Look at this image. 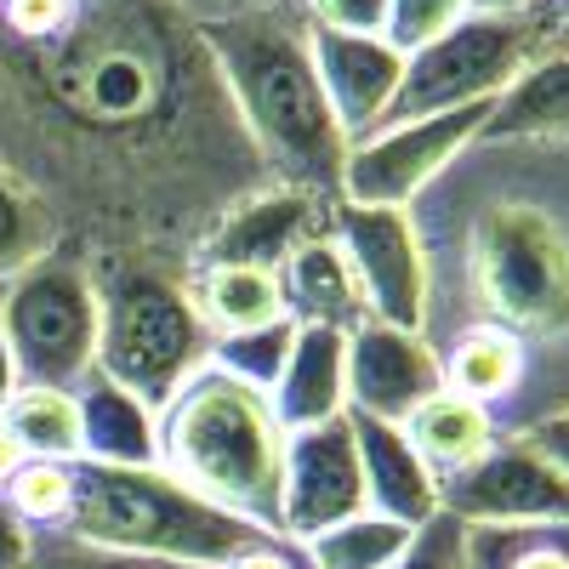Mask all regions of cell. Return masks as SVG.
Here are the masks:
<instances>
[{
    "instance_id": "cell-1",
    "label": "cell",
    "mask_w": 569,
    "mask_h": 569,
    "mask_svg": "<svg viewBox=\"0 0 569 569\" xmlns=\"http://www.w3.org/2000/svg\"><path fill=\"white\" fill-rule=\"evenodd\" d=\"M0 166L91 273L194 268L206 233L273 182L177 0H74L52 40L0 29Z\"/></svg>"
},
{
    "instance_id": "cell-9",
    "label": "cell",
    "mask_w": 569,
    "mask_h": 569,
    "mask_svg": "<svg viewBox=\"0 0 569 569\" xmlns=\"http://www.w3.org/2000/svg\"><path fill=\"white\" fill-rule=\"evenodd\" d=\"M330 233L348 251L370 319L399 330H427V251H421L416 217L399 206H337Z\"/></svg>"
},
{
    "instance_id": "cell-23",
    "label": "cell",
    "mask_w": 569,
    "mask_h": 569,
    "mask_svg": "<svg viewBox=\"0 0 569 569\" xmlns=\"http://www.w3.org/2000/svg\"><path fill=\"white\" fill-rule=\"evenodd\" d=\"M0 421L12 427V439L23 445L29 461H86V433H80V393L69 388H18L0 410Z\"/></svg>"
},
{
    "instance_id": "cell-33",
    "label": "cell",
    "mask_w": 569,
    "mask_h": 569,
    "mask_svg": "<svg viewBox=\"0 0 569 569\" xmlns=\"http://www.w3.org/2000/svg\"><path fill=\"white\" fill-rule=\"evenodd\" d=\"M74 18V0H0V29L12 40H52Z\"/></svg>"
},
{
    "instance_id": "cell-40",
    "label": "cell",
    "mask_w": 569,
    "mask_h": 569,
    "mask_svg": "<svg viewBox=\"0 0 569 569\" xmlns=\"http://www.w3.org/2000/svg\"><path fill=\"white\" fill-rule=\"evenodd\" d=\"M18 393V370H12V353H7V337H0V410H7V399Z\"/></svg>"
},
{
    "instance_id": "cell-5",
    "label": "cell",
    "mask_w": 569,
    "mask_h": 569,
    "mask_svg": "<svg viewBox=\"0 0 569 569\" xmlns=\"http://www.w3.org/2000/svg\"><path fill=\"white\" fill-rule=\"evenodd\" d=\"M63 536L103 552L200 563V569H222L251 541H262V530L200 501L194 490H182L166 467H103V461H74V507L63 518Z\"/></svg>"
},
{
    "instance_id": "cell-41",
    "label": "cell",
    "mask_w": 569,
    "mask_h": 569,
    "mask_svg": "<svg viewBox=\"0 0 569 569\" xmlns=\"http://www.w3.org/2000/svg\"><path fill=\"white\" fill-rule=\"evenodd\" d=\"M291 7H302V0H291Z\"/></svg>"
},
{
    "instance_id": "cell-19",
    "label": "cell",
    "mask_w": 569,
    "mask_h": 569,
    "mask_svg": "<svg viewBox=\"0 0 569 569\" xmlns=\"http://www.w3.org/2000/svg\"><path fill=\"white\" fill-rule=\"evenodd\" d=\"M80 393V433H86V461L103 467H160V421L149 405H137L126 388L91 370Z\"/></svg>"
},
{
    "instance_id": "cell-20",
    "label": "cell",
    "mask_w": 569,
    "mask_h": 569,
    "mask_svg": "<svg viewBox=\"0 0 569 569\" xmlns=\"http://www.w3.org/2000/svg\"><path fill=\"white\" fill-rule=\"evenodd\" d=\"M405 433H410V445H416V456L427 461V472L445 485V479H456V472H467L472 461H485L496 445H501V433H496V416L485 410V405H472V399H461V393H433L410 421H405Z\"/></svg>"
},
{
    "instance_id": "cell-4",
    "label": "cell",
    "mask_w": 569,
    "mask_h": 569,
    "mask_svg": "<svg viewBox=\"0 0 569 569\" xmlns=\"http://www.w3.org/2000/svg\"><path fill=\"white\" fill-rule=\"evenodd\" d=\"M160 467L200 501L233 512L240 525L279 536L284 490V421L273 399L222 365H200L160 405Z\"/></svg>"
},
{
    "instance_id": "cell-38",
    "label": "cell",
    "mask_w": 569,
    "mask_h": 569,
    "mask_svg": "<svg viewBox=\"0 0 569 569\" xmlns=\"http://www.w3.org/2000/svg\"><path fill=\"white\" fill-rule=\"evenodd\" d=\"M23 461H29V456H23V445L12 439V427L0 421V490H7V479H12V472H18Z\"/></svg>"
},
{
    "instance_id": "cell-28",
    "label": "cell",
    "mask_w": 569,
    "mask_h": 569,
    "mask_svg": "<svg viewBox=\"0 0 569 569\" xmlns=\"http://www.w3.org/2000/svg\"><path fill=\"white\" fill-rule=\"evenodd\" d=\"M291 342H297V319H273L262 330H240V337H217L211 342V365H222L228 376L273 393L284 359H291Z\"/></svg>"
},
{
    "instance_id": "cell-25",
    "label": "cell",
    "mask_w": 569,
    "mask_h": 569,
    "mask_svg": "<svg viewBox=\"0 0 569 569\" xmlns=\"http://www.w3.org/2000/svg\"><path fill=\"white\" fill-rule=\"evenodd\" d=\"M467 569H569V525H467Z\"/></svg>"
},
{
    "instance_id": "cell-2",
    "label": "cell",
    "mask_w": 569,
    "mask_h": 569,
    "mask_svg": "<svg viewBox=\"0 0 569 569\" xmlns=\"http://www.w3.org/2000/svg\"><path fill=\"white\" fill-rule=\"evenodd\" d=\"M427 251V342L496 325L569 337V142H472L410 206Z\"/></svg>"
},
{
    "instance_id": "cell-31",
    "label": "cell",
    "mask_w": 569,
    "mask_h": 569,
    "mask_svg": "<svg viewBox=\"0 0 569 569\" xmlns=\"http://www.w3.org/2000/svg\"><path fill=\"white\" fill-rule=\"evenodd\" d=\"M461 536H467L461 518L439 512V518H427V525L416 530L410 552H405L399 563H388V569H467V563H461Z\"/></svg>"
},
{
    "instance_id": "cell-10",
    "label": "cell",
    "mask_w": 569,
    "mask_h": 569,
    "mask_svg": "<svg viewBox=\"0 0 569 569\" xmlns=\"http://www.w3.org/2000/svg\"><path fill=\"white\" fill-rule=\"evenodd\" d=\"M370 512L365 501V467L348 416L302 427L284 439V490H279V536L313 541L325 530L348 525V518Z\"/></svg>"
},
{
    "instance_id": "cell-18",
    "label": "cell",
    "mask_w": 569,
    "mask_h": 569,
    "mask_svg": "<svg viewBox=\"0 0 569 569\" xmlns=\"http://www.w3.org/2000/svg\"><path fill=\"white\" fill-rule=\"evenodd\" d=\"M279 284H284V313L297 325H319V330H348L370 319L365 308V291L348 268V251L337 246V233H313V240L279 268Z\"/></svg>"
},
{
    "instance_id": "cell-11",
    "label": "cell",
    "mask_w": 569,
    "mask_h": 569,
    "mask_svg": "<svg viewBox=\"0 0 569 569\" xmlns=\"http://www.w3.org/2000/svg\"><path fill=\"white\" fill-rule=\"evenodd\" d=\"M439 512L461 525H569V479L525 439H501L485 461L439 485Z\"/></svg>"
},
{
    "instance_id": "cell-6",
    "label": "cell",
    "mask_w": 569,
    "mask_h": 569,
    "mask_svg": "<svg viewBox=\"0 0 569 569\" xmlns=\"http://www.w3.org/2000/svg\"><path fill=\"white\" fill-rule=\"evenodd\" d=\"M103 330H98V376L126 388L137 405H160L211 359V330L200 319L188 268L171 262H120L98 268Z\"/></svg>"
},
{
    "instance_id": "cell-15",
    "label": "cell",
    "mask_w": 569,
    "mask_h": 569,
    "mask_svg": "<svg viewBox=\"0 0 569 569\" xmlns=\"http://www.w3.org/2000/svg\"><path fill=\"white\" fill-rule=\"evenodd\" d=\"M348 427H353V445H359L370 512L393 518V525H405V530H421L427 518H439V479L416 456L405 427L370 421V416H348Z\"/></svg>"
},
{
    "instance_id": "cell-22",
    "label": "cell",
    "mask_w": 569,
    "mask_h": 569,
    "mask_svg": "<svg viewBox=\"0 0 569 569\" xmlns=\"http://www.w3.org/2000/svg\"><path fill=\"white\" fill-rule=\"evenodd\" d=\"M188 284H194V302L211 337H240V330H262L284 313V284L279 273L262 268H228V262H200L188 268Z\"/></svg>"
},
{
    "instance_id": "cell-37",
    "label": "cell",
    "mask_w": 569,
    "mask_h": 569,
    "mask_svg": "<svg viewBox=\"0 0 569 569\" xmlns=\"http://www.w3.org/2000/svg\"><path fill=\"white\" fill-rule=\"evenodd\" d=\"M525 445H536V450L563 472V479H569V410H563V416H552V421H541L536 433H525Z\"/></svg>"
},
{
    "instance_id": "cell-14",
    "label": "cell",
    "mask_w": 569,
    "mask_h": 569,
    "mask_svg": "<svg viewBox=\"0 0 569 569\" xmlns=\"http://www.w3.org/2000/svg\"><path fill=\"white\" fill-rule=\"evenodd\" d=\"M330 211L337 206H325L313 194H297V188H257V194H246L240 206H233L211 233H206V246L194 257L200 262H228V268H262V273H279L284 262H291L313 233L330 228Z\"/></svg>"
},
{
    "instance_id": "cell-24",
    "label": "cell",
    "mask_w": 569,
    "mask_h": 569,
    "mask_svg": "<svg viewBox=\"0 0 569 569\" xmlns=\"http://www.w3.org/2000/svg\"><path fill=\"white\" fill-rule=\"evenodd\" d=\"M58 246H63V228H58L52 206L18 171L0 166V284L34 268L40 257H52Z\"/></svg>"
},
{
    "instance_id": "cell-7",
    "label": "cell",
    "mask_w": 569,
    "mask_h": 569,
    "mask_svg": "<svg viewBox=\"0 0 569 569\" xmlns=\"http://www.w3.org/2000/svg\"><path fill=\"white\" fill-rule=\"evenodd\" d=\"M103 291L74 246H58L18 279L0 284V337L18 388H80L98 370Z\"/></svg>"
},
{
    "instance_id": "cell-8",
    "label": "cell",
    "mask_w": 569,
    "mask_h": 569,
    "mask_svg": "<svg viewBox=\"0 0 569 569\" xmlns=\"http://www.w3.org/2000/svg\"><path fill=\"white\" fill-rule=\"evenodd\" d=\"M490 109H445L421 120H393L348 149L342 206H399L410 211L472 142L485 137Z\"/></svg>"
},
{
    "instance_id": "cell-30",
    "label": "cell",
    "mask_w": 569,
    "mask_h": 569,
    "mask_svg": "<svg viewBox=\"0 0 569 569\" xmlns=\"http://www.w3.org/2000/svg\"><path fill=\"white\" fill-rule=\"evenodd\" d=\"M467 12H472L467 0H393L388 7V40L410 58L421 46H433L439 34H450Z\"/></svg>"
},
{
    "instance_id": "cell-35",
    "label": "cell",
    "mask_w": 569,
    "mask_h": 569,
    "mask_svg": "<svg viewBox=\"0 0 569 569\" xmlns=\"http://www.w3.org/2000/svg\"><path fill=\"white\" fill-rule=\"evenodd\" d=\"M177 7L194 18V23H222V18H251V12L291 7V0H177Z\"/></svg>"
},
{
    "instance_id": "cell-17",
    "label": "cell",
    "mask_w": 569,
    "mask_h": 569,
    "mask_svg": "<svg viewBox=\"0 0 569 569\" xmlns=\"http://www.w3.org/2000/svg\"><path fill=\"white\" fill-rule=\"evenodd\" d=\"M485 142H569V34L547 40L490 103Z\"/></svg>"
},
{
    "instance_id": "cell-39",
    "label": "cell",
    "mask_w": 569,
    "mask_h": 569,
    "mask_svg": "<svg viewBox=\"0 0 569 569\" xmlns=\"http://www.w3.org/2000/svg\"><path fill=\"white\" fill-rule=\"evenodd\" d=\"M472 12H485V18H512V12H536L541 0H467Z\"/></svg>"
},
{
    "instance_id": "cell-29",
    "label": "cell",
    "mask_w": 569,
    "mask_h": 569,
    "mask_svg": "<svg viewBox=\"0 0 569 569\" xmlns=\"http://www.w3.org/2000/svg\"><path fill=\"white\" fill-rule=\"evenodd\" d=\"M23 569H200V563H166V558L103 552V547H86V541H74V536H63V530H34Z\"/></svg>"
},
{
    "instance_id": "cell-27",
    "label": "cell",
    "mask_w": 569,
    "mask_h": 569,
    "mask_svg": "<svg viewBox=\"0 0 569 569\" xmlns=\"http://www.w3.org/2000/svg\"><path fill=\"white\" fill-rule=\"evenodd\" d=\"M0 496H7V507L29 530H63V518L74 507V467L69 461H23Z\"/></svg>"
},
{
    "instance_id": "cell-34",
    "label": "cell",
    "mask_w": 569,
    "mask_h": 569,
    "mask_svg": "<svg viewBox=\"0 0 569 569\" xmlns=\"http://www.w3.org/2000/svg\"><path fill=\"white\" fill-rule=\"evenodd\" d=\"M222 569H313V563H308V547H302V541H291V536H262V541H251L240 558H228Z\"/></svg>"
},
{
    "instance_id": "cell-32",
    "label": "cell",
    "mask_w": 569,
    "mask_h": 569,
    "mask_svg": "<svg viewBox=\"0 0 569 569\" xmlns=\"http://www.w3.org/2000/svg\"><path fill=\"white\" fill-rule=\"evenodd\" d=\"M388 7L393 0H302V18L313 29H337V34H388Z\"/></svg>"
},
{
    "instance_id": "cell-3",
    "label": "cell",
    "mask_w": 569,
    "mask_h": 569,
    "mask_svg": "<svg viewBox=\"0 0 569 569\" xmlns=\"http://www.w3.org/2000/svg\"><path fill=\"white\" fill-rule=\"evenodd\" d=\"M206 52L233 98L262 171L279 188H297L325 206H342L348 137L325 103V86L308 52V23L297 7H273L251 18L194 23Z\"/></svg>"
},
{
    "instance_id": "cell-36",
    "label": "cell",
    "mask_w": 569,
    "mask_h": 569,
    "mask_svg": "<svg viewBox=\"0 0 569 569\" xmlns=\"http://www.w3.org/2000/svg\"><path fill=\"white\" fill-rule=\"evenodd\" d=\"M29 541H34V530L7 507V496H0V569H23L29 563Z\"/></svg>"
},
{
    "instance_id": "cell-26",
    "label": "cell",
    "mask_w": 569,
    "mask_h": 569,
    "mask_svg": "<svg viewBox=\"0 0 569 569\" xmlns=\"http://www.w3.org/2000/svg\"><path fill=\"white\" fill-rule=\"evenodd\" d=\"M410 541H416V530L393 525L382 512H359V518H348V525L325 530L302 547H308L313 569H388L410 552Z\"/></svg>"
},
{
    "instance_id": "cell-21",
    "label": "cell",
    "mask_w": 569,
    "mask_h": 569,
    "mask_svg": "<svg viewBox=\"0 0 569 569\" xmlns=\"http://www.w3.org/2000/svg\"><path fill=\"white\" fill-rule=\"evenodd\" d=\"M525 359L530 348L507 337L496 325H467L456 330L450 342H439V365H445V388L485 405V410H501L518 388V376H525Z\"/></svg>"
},
{
    "instance_id": "cell-12",
    "label": "cell",
    "mask_w": 569,
    "mask_h": 569,
    "mask_svg": "<svg viewBox=\"0 0 569 569\" xmlns=\"http://www.w3.org/2000/svg\"><path fill=\"white\" fill-rule=\"evenodd\" d=\"M433 393H445V365L421 330H399L382 319L348 330V416L405 427Z\"/></svg>"
},
{
    "instance_id": "cell-13",
    "label": "cell",
    "mask_w": 569,
    "mask_h": 569,
    "mask_svg": "<svg viewBox=\"0 0 569 569\" xmlns=\"http://www.w3.org/2000/svg\"><path fill=\"white\" fill-rule=\"evenodd\" d=\"M308 52H313L325 103H330V114H337L348 149L388 126L393 98L405 86V52L388 34H337V29L308 23Z\"/></svg>"
},
{
    "instance_id": "cell-16",
    "label": "cell",
    "mask_w": 569,
    "mask_h": 569,
    "mask_svg": "<svg viewBox=\"0 0 569 569\" xmlns=\"http://www.w3.org/2000/svg\"><path fill=\"white\" fill-rule=\"evenodd\" d=\"M268 399L284 421V433H302V427H325V421L348 416V337L342 330L297 325L291 359H284Z\"/></svg>"
}]
</instances>
